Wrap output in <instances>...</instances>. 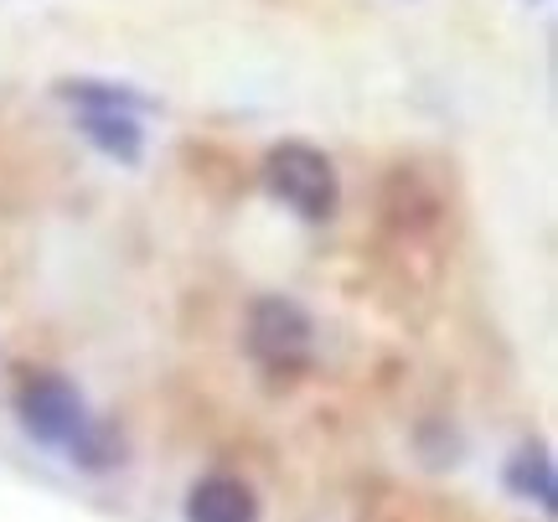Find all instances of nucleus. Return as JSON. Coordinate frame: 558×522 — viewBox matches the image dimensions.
Segmentation results:
<instances>
[{"mask_svg": "<svg viewBox=\"0 0 558 522\" xmlns=\"http://www.w3.org/2000/svg\"><path fill=\"white\" fill-rule=\"evenodd\" d=\"M68 456H73V465H83V471H114V465L124 461V440L109 429V424L88 420L78 435H73Z\"/></svg>", "mask_w": 558, "mask_h": 522, "instance_id": "obj_8", "label": "nucleus"}, {"mask_svg": "<svg viewBox=\"0 0 558 522\" xmlns=\"http://www.w3.org/2000/svg\"><path fill=\"white\" fill-rule=\"evenodd\" d=\"M186 522H259V497L239 476H202L186 491Z\"/></svg>", "mask_w": 558, "mask_h": 522, "instance_id": "obj_4", "label": "nucleus"}, {"mask_svg": "<svg viewBox=\"0 0 558 522\" xmlns=\"http://www.w3.org/2000/svg\"><path fill=\"white\" fill-rule=\"evenodd\" d=\"M11 403H16L21 429H26L37 445H47V450H68L73 435L88 424L78 383L62 378V373H26Z\"/></svg>", "mask_w": 558, "mask_h": 522, "instance_id": "obj_3", "label": "nucleus"}, {"mask_svg": "<svg viewBox=\"0 0 558 522\" xmlns=\"http://www.w3.org/2000/svg\"><path fill=\"white\" fill-rule=\"evenodd\" d=\"M73 124L88 145H99L109 161L135 166L140 150H145V135H140V114H124V109H73Z\"/></svg>", "mask_w": 558, "mask_h": 522, "instance_id": "obj_6", "label": "nucleus"}, {"mask_svg": "<svg viewBox=\"0 0 558 522\" xmlns=\"http://www.w3.org/2000/svg\"><path fill=\"white\" fill-rule=\"evenodd\" d=\"M243 347L269 378H295L316 357V321L290 295H259L243 321Z\"/></svg>", "mask_w": 558, "mask_h": 522, "instance_id": "obj_2", "label": "nucleus"}, {"mask_svg": "<svg viewBox=\"0 0 558 522\" xmlns=\"http://www.w3.org/2000/svg\"><path fill=\"white\" fill-rule=\"evenodd\" d=\"M259 181L264 192L290 207L300 222H331L341 207V177L331 156L311 141H279L264 150V166H259Z\"/></svg>", "mask_w": 558, "mask_h": 522, "instance_id": "obj_1", "label": "nucleus"}, {"mask_svg": "<svg viewBox=\"0 0 558 522\" xmlns=\"http://www.w3.org/2000/svg\"><path fill=\"white\" fill-rule=\"evenodd\" d=\"M507 491L522 497V502H538L543 518H554L558 512V471H554L548 445L527 440L512 450V461H507Z\"/></svg>", "mask_w": 558, "mask_h": 522, "instance_id": "obj_5", "label": "nucleus"}, {"mask_svg": "<svg viewBox=\"0 0 558 522\" xmlns=\"http://www.w3.org/2000/svg\"><path fill=\"white\" fill-rule=\"evenodd\" d=\"M62 104H73V109H124V114H145L150 99L135 94V88H120V83H99V78H62L52 88Z\"/></svg>", "mask_w": 558, "mask_h": 522, "instance_id": "obj_7", "label": "nucleus"}]
</instances>
